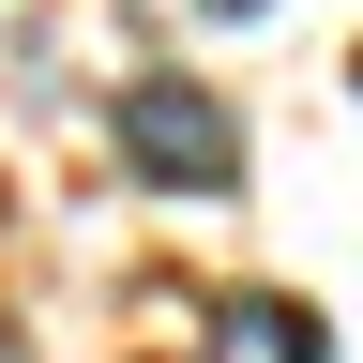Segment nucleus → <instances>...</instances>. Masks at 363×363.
I'll return each instance as SVG.
<instances>
[{
  "mask_svg": "<svg viewBox=\"0 0 363 363\" xmlns=\"http://www.w3.org/2000/svg\"><path fill=\"white\" fill-rule=\"evenodd\" d=\"M121 167L152 197H242V121L197 76H121Z\"/></svg>",
  "mask_w": 363,
  "mask_h": 363,
  "instance_id": "obj_1",
  "label": "nucleus"
},
{
  "mask_svg": "<svg viewBox=\"0 0 363 363\" xmlns=\"http://www.w3.org/2000/svg\"><path fill=\"white\" fill-rule=\"evenodd\" d=\"M197 363H333V333H318V303H288V288H212Z\"/></svg>",
  "mask_w": 363,
  "mask_h": 363,
  "instance_id": "obj_2",
  "label": "nucleus"
},
{
  "mask_svg": "<svg viewBox=\"0 0 363 363\" xmlns=\"http://www.w3.org/2000/svg\"><path fill=\"white\" fill-rule=\"evenodd\" d=\"M197 16H272V0H197Z\"/></svg>",
  "mask_w": 363,
  "mask_h": 363,
  "instance_id": "obj_3",
  "label": "nucleus"
}]
</instances>
